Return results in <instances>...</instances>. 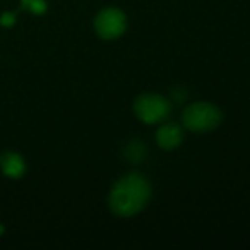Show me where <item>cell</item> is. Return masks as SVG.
Returning a JSON list of instances; mask_svg holds the SVG:
<instances>
[{
    "label": "cell",
    "mask_w": 250,
    "mask_h": 250,
    "mask_svg": "<svg viewBox=\"0 0 250 250\" xmlns=\"http://www.w3.org/2000/svg\"><path fill=\"white\" fill-rule=\"evenodd\" d=\"M149 185L141 175H127L113 187L110 194V208L118 216H132L149 201Z\"/></svg>",
    "instance_id": "obj_1"
},
{
    "label": "cell",
    "mask_w": 250,
    "mask_h": 250,
    "mask_svg": "<svg viewBox=\"0 0 250 250\" xmlns=\"http://www.w3.org/2000/svg\"><path fill=\"white\" fill-rule=\"evenodd\" d=\"M221 122V111L209 103H194L184 111V125L194 132H208Z\"/></svg>",
    "instance_id": "obj_2"
},
{
    "label": "cell",
    "mask_w": 250,
    "mask_h": 250,
    "mask_svg": "<svg viewBox=\"0 0 250 250\" xmlns=\"http://www.w3.org/2000/svg\"><path fill=\"white\" fill-rule=\"evenodd\" d=\"M136 115L146 124H158L170 113V103L160 94H143L134 104Z\"/></svg>",
    "instance_id": "obj_3"
},
{
    "label": "cell",
    "mask_w": 250,
    "mask_h": 250,
    "mask_svg": "<svg viewBox=\"0 0 250 250\" xmlns=\"http://www.w3.org/2000/svg\"><path fill=\"white\" fill-rule=\"evenodd\" d=\"M127 28V19L118 9H106L96 18V31L103 40L118 38Z\"/></svg>",
    "instance_id": "obj_4"
},
{
    "label": "cell",
    "mask_w": 250,
    "mask_h": 250,
    "mask_svg": "<svg viewBox=\"0 0 250 250\" xmlns=\"http://www.w3.org/2000/svg\"><path fill=\"white\" fill-rule=\"evenodd\" d=\"M156 141L163 149H173L182 143V129L177 124L163 125L156 134Z\"/></svg>",
    "instance_id": "obj_5"
},
{
    "label": "cell",
    "mask_w": 250,
    "mask_h": 250,
    "mask_svg": "<svg viewBox=\"0 0 250 250\" xmlns=\"http://www.w3.org/2000/svg\"><path fill=\"white\" fill-rule=\"evenodd\" d=\"M0 165H2L4 173L9 175V177H21L24 173V163L18 154H5L0 160Z\"/></svg>",
    "instance_id": "obj_6"
},
{
    "label": "cell",
    "mask_w": 250,
    "mask_h": 250,
    "mask_svg": "<svg viewBox=\"0 0 250 250\" xmlns=\"http://www.w3.org/2000/svg\"><path fill=\"white\" fill-rule=\"evenodd\" d=\"M144 153H146V147H144L139 141H132V143L127 146V149H125V156H127V160L134 161V163H137V161L143 160Z\"/></svg>",
    "instance_id": "obj_7"
},
{
    "label": "cell",
    "mask_w": 250,
    "mask_h": 250,
    "mask_svg": "<svg viewBox=\"0 0 250 250\" xmlns=\"http://www.w3.org/2000/svg\"><path fill=\"white\" fill-rule=\"evenodd\" d=\"M22 2H24L26 7L31 9L35 14H42V12L45 11V7H46L43 0H22Z\"/></svg>",
    "instance_id": "obj_8"
},
{
    "label": "cell",
    "mask_w": 250,
    "mask_h": 250,
    "mask_svg": "<svg viewBox=\"0 0 250 250\" xmlns=\"http://www.w3.org/2000/svg\"><path fill=\"white\" fill-rule=\"evenodd\" d=\"M0 22L4 26H12L14 24V16L12 14H4L2 18H0Z\"/></svg>",
    "instance_id": "obj_9"
}]
</instances>
